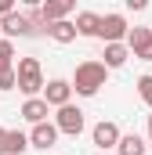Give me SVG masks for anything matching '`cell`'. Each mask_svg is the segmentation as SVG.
<instances>
[{
    "label": "cell",
    "instance_id": "cell-10",
    "mask_svg": "<svg viewBox=\"0 0 152 155\" xmlns=\"http://www.w3.org/2000/svg\"><path fill=\"white\" fill-rule=\"evenodd\" d=\"M73 11H76V0H43V4H40V15H43V22L69 18Z\"/></svg>",
    "mask_w": 152,
    "mask_h": 155
},
{
    "label": "cell",
    "instance_id": "cell-4",
    "mask_svg": "<svg viewBox=\"0 0 152 155\" xmlns=\"http://www.w3.org/2000/svg\"><path fill=\"white\" fill-rule=\"evenodd\" d=\"M127 29H130V22H127V15H102L98 18V40H105V43H119V40L127 36Z\"/></svg>",
    "mask_w": 152,
    "mask_h": 155
},
{
    "label": "cell",
    "instance_id": "cell-26",
    "mask_svg": "<svg viewBox=\"0 0 152 155\" xmlns=\"http://www.w3.org/2000/svg\"><path fill=\"white\" fill-rule=\"evenodd\" d=\"M0 36H4V33H0Z\"/></svg>",
    "mask_w": 152,
    "mask_h": 155
},
{
    "label": "cell",
    "instance_id": "cell-21",
    "mask_svg": "<svg viewBox=\"0 0 152 155\" xmlns=\"http://www.w3.org/2000/svg\"><path fill=\"white\" fill-rule=\"evenodd\" d=\"M134 58H138V61H152V43L141 47V51H134Z\"/></svg>",
    "mask_w": 152,
    "mask_h": 155
},
{
    "label": "cell",
    "instance_id": "cell-3",
    "mask_svg": "<svg viewBox=\"0 0 152 155\" xmlns=\"http://www.w3.org/2000/svg\"><path fill=\"white\" fill-rule=\"evenodd\" d=\"M54 126H58V134H69V137H80V134H83V126H87V119H83V112L76 108L73 101H65V105H58V116H54Z\"/></svg>",
    "mask_w": 152,
    "mask_h": 155
},
{
    "label": "cell",
    "instance_id": "cell-17",
    "mask_svg": "<svg viewBox=\"0 0 152 155\" xmlns=\"http://www.w3.org/2000/svg\"><path fill=\"white\" fill-rule=\"evenodd\" d=\"M4 69H15V43L7 36H0V72Z\"/></svg>",
    "mask_w": 152,
    "mask_h": 155
},
{
    "label": "cell",
    "instance_id": "cell-2",
    "mask_svg": "<svg viewBox=\"0 0 152 155\" xmlns=\"http://www.w3.org/2000/svg\"><path fill=\"white\" fill-rule=\"evenodd\" d=\"M15 87L26 94V97H36L43 90V69H40V58H18L15 61Z\"/></svg>",
    "mask_w": 152,
    "mask_h": 155
},
{
    "label": "cell",
    "instance_id": "cell-18",
    "mask_svg": "<svg viewBox=\"0 0 152 155\" xmlns=\"http://www.w3.org/2000/svg\"><path fill=\"white\" fill-rule=\"evenodd\" d=\"M138 97L152 108V76H141V79H138Z\"/></svg>",
    "mask_w": 152,
    "mask_h": 155
},
{
    "label": "cell",
    "instance_id": "cell-1",
    "mask_svg": "<svg viewBox=\"0 0 152 155\" xmlns=\"http://www.w3.org/2000/svg\"><path fill=\"white\" fill-rule=\"evenodd\" d=\"M105 79H109V69H105L98 58H87V61H80V65H76L69 87H73L80 97H94V94L105 87Z\"/></svg>",
    "mask_w": 152,
    "mask_h": 155
},
{
    "label": "cell",
    "instance_id": "cell-7",
    "mask_svg": "<svg viewBox=\"0 0 152 155\" xmlns=\"http://www.w3.org/2000/svg\"><path fill=\"white\" fill-rule=\"evenodd\" d=\"M26 137H29V148H40V152H47V148L58 141V126L43 119V123H33V130H29Z\"/></svg>",
    "mask_w": 152,
    "mask_h": 155
},
{
    "label": "cell",
    "instance_id": "cell-23",
    "mask_svg": "<svg viewBox=\"0 0 152 155\" xmlns=\"http://www.w3.org/2000/svg\"><path fill=\"white\" fill-rule=\"evenodd\" d=\"M18 4H26V7H40L43 0H18Z\"/></svg>",
    "mask_w": 152,
    "mask_h": 155
},
{
    "label": "cell",
    "instance_id": "cell-20",
    "mask_svg": "<svg viewBox=\"0 0 152 155\" xmlns=\"http://www.w3.org/2000/svg\"><path fill=\"white\" fill-rule=\"evenodd\" d=\"M123 7H127V11H145L149 0H123Z\"/></svg>",
    "mask_w": 152,
    "mask_h": 155
},
{
    "label": "cell",
    "instance_id": "cell-25",
    "mask_svg": "<svg viewBox=\"0 0 152 155\" xmlns=\"http://www.w3.org/2000/svg\"><path fill=\"white\" fill-rule=\"evenodd\" d=\"M94 155H112V152H94Z\"/></svg>",
    "mask_w": 152,
    "mask_h": 155
},
{
    "label": "cell",
    "instance_id": "cell-15",
    "mask_svg": "<svg viewBox=\"0 0 152 155\" xmlns=\"http://www.w3.org/2000/svg\"><path fill=\"white\" fill-rule=\"evenodd\" d=\"M123 43H127V47H130V54H134V51H141V47H149V43H152V29H145V25H134V29H127Z\"/></svg>",
    "mask_w": 152,
    "mask_h": 155
},
{
    "label": "cell",
    "instance_id": "cell-6",
    "mask_svg": "<svg viewBox=\"0 0 152 155\" xmlns=\"http://www.w3.org/2000/svg\"><path fill=\"white\" fill-rule=\"evenodd\" d=\"M91 141L98 144V152H112L116 141H119V126H116L112 119H102V123L91 130Z\"/></svg>",
    "mask_w": 152,
    "mask_h": 155
},
{
    "label": "cell",
    "instance_id": "cell-8",
    "mask_svg": "<svg viewBox=\"0 0 152 155\" xmlns=\"http://www.w3.org/2000/svg\"><path fill=\"white\" fill-rule=\"evenodd\" d=\"M26 148H29V137L22 130L0 126V155H26Z\"/></svg>",
    "mask_w": 152,
    "mask_h": 155
},
{
    "label": "cell",
    "instance_id": "cell-27",
    "mask_svg": "<svg viewBox=\"0 0 152 155\" xmlns=\"http://www.w3.org/2000/svg\"><path fill=\"white\" fill-rule=\"evenodd\" d=\"M149 29H152V25H149Z\"/></svg>",
    "mask_w": 152,
    "mask_h": 155
},
{
    "label": "cell",
    "instance_id": "cell-12",
    "mask_svg": "<svg viewBox=\"0 0 152 155\" xmlns=\"http://www.w3.org/2000/svg\"><path fill=\"white\" fill-rule=\"evenodd\" d=\"M47 112H51V105L36 94V97H26V105H22V112H18V116L26 119V123H43Z\"/></svg>",
    "mask_w": 152,
    "mask_h": 155
},
{
    "label": "cell",
    "instance_id": "cell-9",
    "mask_svg": "<svg viewBox=\"0 0 152 155\" xmlns=\"http://www.w3.org/2000/svg\"><path fill=\"white\" fill-rule=\"evenodd\" d=\"M40 94H43V101H47L51 108H58V105H65V101L73 97V87H69V79H47Z\"/></svg>",
    "mask_w": 152,
    "mask_h": 155
},
{
    "label": "cell",
    "instance_id": "cell-16",
    "mask_svg": "<svg viewBox=\"0 0 152 155\" xmlns=\"http://www.w3.org/2000/svg\"><path fill=\"white\" fill-rule=\"evenodd\" d=\"M98 18L102 15H94V11H80L76 15V36H98Z\"/></svg>",
    "mask_w": 152,
    "mask_h": 155
},
{
    "label": "cell",
    "instance_id": "cell-14",
    "mask_svg": "<svg viewBox=\"0 0 152 155\" xmlns=\"http://www.w3.org/2000/svg\"><path fill=\"white\" fill-rule=\"evenodd\" d=\"M116 155H145V141H141L138 134H119Z\"/></svg>",
    "mask_w": 152,
    "mask_h": 155
},
{
    "label": "cell",
    "instance_id": "cell-11",
    "mask_svg": "<svg viewBox=\"0 0 152 155\" xmlns=\"http://www.w3.org/2000/svg\"><path fill=\"white\" fill-rule=\"evenodd\" d=\"M127 58H130V47H127L123 40H119V43H105V51H102V65H105V69H123Z\"/></svg>",
    "mask_w": 152,
    "mask_h": 155
},
{
    "label": "cell",
    "instance_id": "cell-19",
    "mask_svg": "<svg viewBox=\"0 0 152 155\" xmlns=\"http://www.w3.org/2000/svg\"><path fill=\"white\" fill-rule=\"evenodd\" d=\"M0 90H15V69H4L0 72Z\"/></svg>",
    "mask_w": 152,
    "mask_h": 155
},
{
    "label": "cell",
    "instance_id": "cell-24",
    "mask_svg": "<svg viewBox=\"0 0 152 155\" xmlns=\"http://www.w3.org/2000/svg\"><path fill=\"white\" fill-rule=\"evenodd\" d=\"M149 144H152V116H149Z\"/></svg>",
    "mask_w": 152,
    "mask_h": 155
},
{
    "label": "cell",
    "instance_id": "cell-13",
    "mask_svg": "<svg viewBox=\"0 0 152 155\" xmlns=\"http://www.w3.org/2000/svg\"><path fill=\"white\" fill-rule=\"evenodd\" d=\"M43 33L54 40V43H73V40H76V25L69 22V18H58V22H47Z\"/></svg>",
    "mask_w": 152,
    "mask_h": 155
},
{
    "label": "cell",
    "instance_id": "cell-22",
    "mask_svg": "<svg viewBox=\"0 0 152 155\" xmlns=\"http://www.w3.org/2000/svg\"><path fill=\"white\" fill-rule=\"evenodd\" d=\"M15 4H18V0H0V15H7V11H15Z\"/></svg>",
    "mask_w": 152,
    "mask_h": 155
},
{
    "label": "cell",
    "instance_id": "cell-5",
    "mask_svg": "<svg viewBox=\"0 0 152 155\" xmlns=\"http://www.w3.org/2000/svg\"><path fill=\"white\" fill-rule=\"evenodd\" d=\"M0 33L7 40H15V36H36L33 33V25H29V18L26 15H18V11H7V15H0Z\"/></svg>",
    "mask_w": 152,
    "mask_h": 155
}]
</instances>
